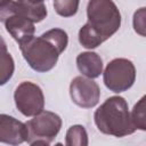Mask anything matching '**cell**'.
Listing matches in <instances>:
<instances>
[{
	"label": "cell",
	"mask_w": 146,
	"mask_h": 146,
	"mask_svg": "<svg viewBox=\"0 0 146 146\" xmlns=\"http://www.w3.org/2000/svg\"><path fill=\"white\" fill-rule=\"evenodd\" d=\"M68 44L67 33L62 29H51L40 36L32 38L19 46L24 59L36 72L44 73L52 70L59 55Z\"/></svg>",
	"instance_id": "cell-1"
},
{
	"label": "cell",
	"mask_w": 146,
	"mask_h": 146,
	"mask_svg": "<svg viewBox=\"0 0 146 146\" xmlns=\"http://www.w3.org/2000/svg\"><path fill=\"white\" fill-rule=\"evenodd\" d=\"M97 129L108 136L125 137L136 131L130 117L127 100L121 96L107 98L94 114Z\"/></svg>",
	"instance_id": "cell-2"
},
{
	"label": "cell",
	"mask_w": 146,
	"mask_h": 146,
	"mask_svg": "<svg viewBox=\"0 0 146 146\" xmlns=\"http://www.w3.org/2000/svg\"><path fill=\"white\" fill-rule=\"evenodd\" d=\"M87 17L89 26L104 41L116 33L121 26V14L113 0H89Z\"/></svg>",
	"instance_id": "cell-3"
},
{
	"label": "cell",
	"mask_w": 146,
	"mask_h": 146,
	"mask_svg": "<svg viewBox=\"0 0 146 146\" xmlns=\"http://www.w3.org/2000/svg\"><path fill=\"white\" fill-rule=\"evenodd\" d=\"M26 143L33 145H50L62 128V119L50 111H42L26 123Z\"/></svg>",
	"instance_id": "cell-4"
},
{
	"label": "cell",
	"mask_w": 146,
	"mask_h": 146,
	"mask_svg": "<svg viewBox=\"0 0 146 146\" xmlns=\"http://www.w3.org/2000/svg\"><path fill=\"white\" fill-rule=\"evenodd\" d=\"M103 80L106 88L115 94L127 91L135 83L136 67L127 58H115L105 67Z\"/></svg>",
	"instance_id": "cell-5"
},
{
	"label": "cell",
	"mask_w": 146,
	"mask_h": 146,
	"mask_svg": "<svg viewBox=\"0 0 146 146\" xmlns=\"http://www.w3.org/2000/svg\"><path fill=\"white\" fill-rule=\"evenodd\" d=\"M17 110L24 116H34L44 108V96L42 89L30 81L19 83L14 92Z\"/></svg>",
	"instance_id": "cell-6"
},
{
	"label": "cell",
	"mask_w": 146,
	"mask_h": 146,
	"mask_svg": "<svg viewBox=\"0 0 146 146\" xmlns=\"http://www.w3.org/2000/svg\"><path fill=\"white\" fill-rule=\"evenodd\" d=\"M72 102L82 108H92L99 103L100 89L97 82L86 76H75L70 84Z\"/></svg>",
	"instance_id": "cell-7"
},
{
	"label": "cell",
	"mask_w": 146,
	"mask_h": 146,
	"mask_svg": "<svg viewBox=\"0 0 146 146\" xmlns=\"http://www.w3.org/2000/svg\"><path fill=\"white\" fill-rule=\"evenodd\" d=\"M13 14L21 15L33 23H40L47 16V8L43 1L34 2L31 0H10L6 6L0 8V22Z\"/></svg>",
	"instance_id": "cell-8"
},
{
	"label": "cell",
	"mask_w": 146,
	"mask_h": 146,
	"mask_svg": "<svg viewBox=\"0 0 146 146\" xmlns=\"http://www.w3.org/2000/svg\"><path fill=\"white\" fill-rule=\"evenodd\" d=\"M26 140V125L14 116L0 114V143L19 145Z\"/></svg>",
	"instance_id": "cell-9"
},
{
	"label": "cell",
	"mask_w": 146,
	"mask_h": 146,
	"mask_svg": "<svg viewBox=\"0 0 146 146\" xmlns=\"http://www.w3.org/2000/svg\"><path fill=\"white\" fill-rule=\"evenodd\" d=\"M2 23L5 24L7 32L19 46L27 42L34 36V23L21 15H9L2 21Z\"/></svg>",
	"instance_id": "cell-10"
},
{
	"label": "cell",
	"mask_w": 146,
	"mask_h": 146,
	"mask_svg": "<svg viewBox=\"0 0 146 146\" xmlns=\"http://www.w3.org/2000/svg\"><path fill=\"white\" fill-rule=\"evenodd\" d=\"M76 66L79 72L89 79H96L103 73V59L94 51H84L78 55Z\"/></svg>",
	"instance_id": "cell-11"
},
{
	"label": "cell",
	"mask_w": 146,
	"mask_h": 146,
	"mask_svg": "<svg viewBox=\"0 0 146 146\" xmlns=\"http://www.w3.org/2000/svg\"><path fill=\"white\" fill-rule=\"evenodd\" d=\"M79 42L82 47L87 49H95L104 42V39L98 35L88 23H86L79 31Z\"/></svg>",
	"instance_id": "cell-12"
},
{
	"label": "cell",
	"mask_w": 146,
	"mask_h": 146,
	"mask_svg": "<svg viewBox=\"0 0 146 146\" xmlns=\"http://www.w3.org/2000/svg\"><path fill=\"white\" fill-rule=\"evenodd\" d=\"M88 143V133L83 125L75 124L66 131L65 144L67 146H87Z\"/></svg>",
	"instance_id": "cell-13"
},
{
	"label": "cell",
	"mask_w": 146,
	"mask_h": 146,
	"mask_svg": "<svg viewBox=\"0 0 146 146\" xmlns=\"http://www.w3.org/2000/svg\"><path fill=\"white\" fill-rule=\"evenodd\" d=\"M145 99L146 97L143 96L137 104H135L132 112L130 113L131 122L133 127L139 130L145 131L146 130V106H145Z\"/></svg>",
	"instance_id": "cell-14"
},
{
	"label": "cell",
	"mask_w": 146,
	"mask_h": 146,
	"mask_svg": "<svg viewBox=\"0 0 146 146\" xmlns=\"http://www.w3.org/2000/svg\"><path fill=\"white\" fill-rule=\"evenodd\" d=\"M15 63L8 51L0 52V86L6 84L13 76Z\"/></svg>",
	"instance_id": "cell-15"
},
{
	"label": "cell",
	"mask_w": 146,
	"mask_h": 146,
	"mask_svg": "<svg viewBox=\"0 0 146 146\" xmlns=\"http://www.w3.org/2000/svg\"><path fill=\"white\" fill-rule=\"evenodd\" d=\"M80 0H54L55 11L62 17H71L78 13Z\"/></svg>",
	"instance_id": "cell-16"
},
{
	"label": "cell",
	"mask_w": 146,
	"mask_h": 146,
	"mask_svg": "<svg viewBox=\"0 0 146 146\" xmlns=\"http://www.w3.org/2000/svg\"><path fill=\"white\" fill-rule=\"evenodd\" d=\"M146 8L141 7L133 14V19H132V25L133 30L136 33H138L140 36L146 35V23H145V17H146Z\"/></svg>",
	"instance_id": "cell-17"
},
{
	"label": "cell",
	"mask_w": 146,
	"mask_h": 146,
	"mask_svg": "<svg viewBox=\"0 0 146 146\" xmlns=\"http://www.w3.org/2000/svg\"><path fill=\"white\" fill-rule=\"evenodd\" d=\"M5 51H7V44L5 40L0 36V52H5Z\"/></svg>",
	"instance_id": "cell-18"
},
{
	"label": "cell",
	"mask_w": 146,
	"mask_h": 146,
	"mask_svg": "<svg viewBox=\"0 0 146 146\" xmlns=\"http://www.w3.org/2000/svg\"><path fill=\"white\" fill-rule=\"evenodd\" d=\"M10 0H0V8H2L3 6H6Z\"/></svg>",
	"instance_id": "cell-19"
},
{
	"label": "cell",
	"mask_w": 146,
	"mask_h": 146,
	"mask_svg": "<svg viewBox=\"0 0 146 146\" xmlns=\"http://www.w3.org/2000/svg\"><path fill=\"white\" fill-rule=\"evenodd\" d=\"M31 1H34V2H39V1H44V0H31Z\"/></svg>",
	"instance_id": "cell-20"
}]
</instances>
